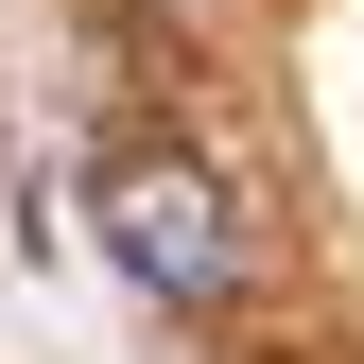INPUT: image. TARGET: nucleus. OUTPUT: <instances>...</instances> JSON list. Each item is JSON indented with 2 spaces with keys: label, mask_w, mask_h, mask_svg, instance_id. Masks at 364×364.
Instances as JSON below:
<instances>
[{
  "label": "nucleus",
  "mask_w": 364,
  "mask_h": 364,
  "mask_svg": "<svg viewBox=\"0 0 364 364\" xmlns=\"http://www.w3.org/2000/svg\"><path fill=\"white\" fill-rule=\"evenodd\" d=\"M87 225H105V260L139 295H173V312L243 295V208H225L191 156H105V173H87Z\"/></svg>",
  "instance_id": "nucleus-1"
}]
</instances>
